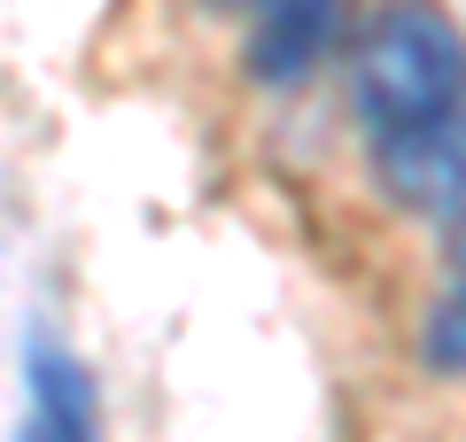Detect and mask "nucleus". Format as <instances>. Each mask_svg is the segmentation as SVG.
I'll list each match as a JSON object with an SVG mask.
<instances>
[{
	"label": "nucleus",
	"instance_id": "obj_6",
	"mask_svg": "<svg viewBox=\"0 0 466 442\" xmlns=\"http://www.w3.org/2000/svg\"><path fill=\"white\" fill-rule=\"evenodd\" d=\"M210 8H249V0H210Z\"/></svg>",
	"mask_w": 466,
	"mask_h": 442
},
{
	"label": "nucleus",
	"instance_id": "obj_1",
	"mask_svg": "<svg viewBox=\"0 0 466 442\" xmlns=\"http://www.w3.org/2000/svg\"><path fill=\"white\" fill-rule=\"evenodd\" d=\"M443 109H459V24L435 0H389L358 47V116L366 132H397Z\"/></svg>",
	"mask_w": 466,
	"mask_h": 442
},
{
	"label": "nucleus",
	"instance_id": "obj_5",
	"mask_svg": "<svg viewBox=\"0 0 466 442\" xmlns=\"http://www.w3.org/2000/svg\"><path fill=\"white\" fill-rule=\"evenodd\" d=\"M466 365V326H459V287H443V303L428 311V373L435 380H459Z\"/></svg>",
	"mask_w": 466,
	"mask_h": 442
},
{
	"label": "nucleus",
	"instance_id": "obj_2",
	"mask_svg": "<svg viewBox=\"0 0 466 442\" xmlns=\"http://www.w3.org/2000/svg\"><path fill=\"white\" fill-rule=\"evenodd\" d=\"M373 171H381V186L404 202V210H420V217H435L443 233H459V186H466L459 109L428 116V125L373 132Z\"/></svg>",
	"mask_w": 466,
	"mask_h": 442
},
{
	"label": "nucleus",
	"instance_id": "obj_3",
	"mask_svg": "<svg viewBox=\"0 0 466 442\" xmlns=\"http://www.w3.org/2000/svg\"><path fill=\"white\" fill-rule=\"evenodd\" d=\"M342 39V0H257L241 70L257 85H303Z\"/></svg>",
	"mask_w": 466,
	"mask_h": 442
},
{
	"label": "nucleus",
	"instance_id": "obj_4",
	"mask_svg": "<svg viewBox=\"0 0 466 442\" xmlns=\"http://www.w3.org/2000/svg\"><path fill=\"white\" fill-rule=\"evenodd\" d=\"M32 411H24L16 442H94L101 411H94V380H86V365L70 357V349H55L47 334L32 342Z\"/></svg>",
	"mask_w": 466,
	"mask_h": 442
}]
</instances>
